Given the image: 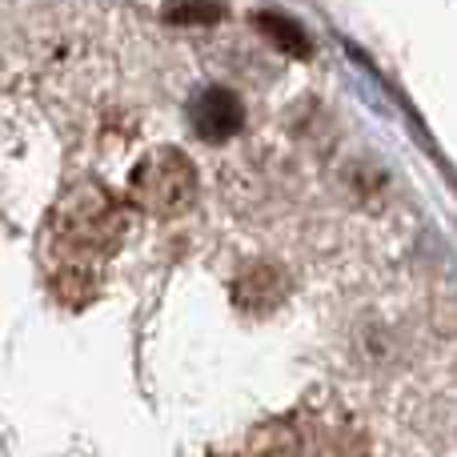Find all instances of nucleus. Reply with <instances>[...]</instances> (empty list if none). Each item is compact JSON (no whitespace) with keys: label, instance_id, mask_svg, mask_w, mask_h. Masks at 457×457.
I'll return each mask as SVG.
<instances>
[{"label":"nucleus","instance_id":"2","mask_svg":"<svg viewBox=\"0 0 457 457\" xmlns=\"http://www.w3.org/2000/svg\"><path fill=\"white\" fill-rule=\"evenodd\" d=\"M129 197L153 217H177L197 197V169L173 145L145 153L129 173Z\"/></svg>","mask_w":457,"mask_h":457},{"label":"nucleus","instance_id":"4","mask_svg":"<svg viewBox=\"0 0 457 457\" xmlns=\"http://www.w3.org/2000/svg\"><path fill=\"white\" fill-rule=\"evenodd\" d=\"M285 293H289V281H285V273L277 265H253L233 281L237 309H245V313H253V317L273 313L285 301Z\"/></svg>","mask_w":457,"mask_h":457},{"label":"nucleus","instance_id":"6","mask_svg":"<svg viewBox=\"0 0 457 457\" xmlns=\"http://www.w3.org/2000/svg\"><path fill=\"white\" fill-rule=\"evenodd\" d=\"M169 21H185V24H213L221 21V8H169Z\"/></svg>","mask_w":457,"mask_h":457},{"label":"nucleus","instance_id":"1","mask_svg":"<svg viewBox=\"0 0 457 457\" xmlns=\"http://www.w3.org/2000/svg\"><path fill=\"white\" fill-rule=\"evenodd\" d=\"M129 233V213L104 185L80 181L56 201L48 213V253L64 261L61 285H88L93 289V273L88 261L109 257Z\"/></svg>","mask_w":457,"mask_h":457},{"label":"nucleus","instance_id":"3","mask_svg":"<svg viewBox=\"0 0 457 457\" xmlns=\"http://www.w3.org/2000/svg\"><path fill=\"white\" fill-rule=\"evenodd\" d=\"M189 125L201 141L217 145V141H228L245 129V101L225 85H209L193 96L189 104Z\"/></svg>","mask_w":457,"mask_h":457},{"label":"nucleus","instance_id":"7","mask_svg":"<svg viewBox=\"0 0 457 457\" xmlns=\"http://www.w3.org/2000/svg\"><path fill=\"white\" fill-rule=\"evenodd\" d=\"M209 457H225V453H209Z\"/></svg>","mask_w":457,"mask_h":457},{"label":"nucleus","instance_id":"5","mask_svg":"<svg viewBox=\"0 0 457 457\" xmlns=\"http://www.w3.org/2000/svg\"><path fill=\"white\" fill-rule=\"evenodd\" d=\"M253 24H257L261 32H265L269 40H273L281 53H289V56H309L313 53V45H309V32L301 29L293 16H285V12H273V8H261V12H253Z\"/></svg>","mask_w":457,"mask_h":457}]
</instances>
